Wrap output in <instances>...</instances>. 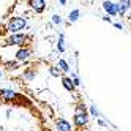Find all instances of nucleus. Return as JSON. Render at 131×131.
<instances>
[{"label": "nucleus", "instance_id": "15", "mask_svg": "<svg viewBox=\"0 0 131 131\" xmlns=\"http://www.w3.org/2000/svg\"><path fill=\"white\" fill-rule=\"evenodd\" d=\"M57 49H59L60 52H63V51H65V46H63V35H60V36H59V43H57Z\"/></svg>", "mask_w": 131, "mask_h": 131}, {"label": "nucleus", "instance_id": "5", "mask_svg": "<svg viewBox=\"0 0 131 131\" xmlns=\"http://www.w3.org/2000/svg\"><path fill=\"white\" fill-rule=\"evenodd\" d=\"M103 8H104L106 14H109V16H117L118 14V3H115V2L106 0V2H103Z\"/></svg>", "mask_w": 131, "mask_h": 131}, {"label": "nucleus", "instance_id": "6", "mask_svg": "<svg viewBox=\"0 0 131 131\" xmlns=\"http://www.w3.org/2000/svg\"><path fill=\"white\" fill-rule=\"evenodd\" d=\"M30 55H32V46H24V48H19V51L16 52V60L25 62Z\"/></svg>", "mask_w": 131, "mask_h": 131}, {"label": "nucleus", "instance_id": "2", "mask_svg": "<svg viewBox=\"0 0 131 131\" xmlns=\"http://www.w3.org/2000/svg\"><path fill=\"white\" fill-rule=\"evenodd\" d=\"M74 126L82 128L89 123V114H87V107L82 104V103H78L76 109H74Z\"/></svg>", "mask_w": 131, "mask_h": 131}, {"label": "nucleus", "instance_id": "8", "mask_svg": "<svg viewBox=\"0 0 131 131\" xmlns=\"http://www.w3.org/2000/svg\"><path fill=\"white\" fill-rule=\"evenodd\" d=\"M131 8V0H118V16H125Z\"/></svg>", "mask_w": 131, "mask_h": 131}, {"label": "nucleus", "instance_id": "17", "mask_svg": "<svg viewBox=\"0 0 131 131\" xmlns=\"http://www.w3.org/2000/svg\"><path fill=\"white\" fill-rule=\"evenodd\" d=\"M90 114H92L93 117H98V115H100V112L96 111V107H95V106H90Z\"/></svg>", "mask_w": 131, "mask_h": 131}, {"label": "nucleus", "instance_id": "7", "mask_svg": "<svg viewBox=\"0 0 131 131\" xmlns=\"http://www.w3.org/2000/svg\"><path fill=\"white\" fill-rule=\"evenodd\" d=\"M55 126H57L59 131H73L71 128V123L68 120H65V118H59V120H55Z\"/></svg>", "mask_w": 131, "mask_h": 131}, {"label": "nucleus", "instance_id": "16", "mask_svg": "<svg viewBox=\"0 0 131 131\" xmlns=\"http://www.w3.org/2000/svg\"><path fill=\"white\" fill-rule=\"evenodd\" d=\"M52 22L60 25V24H62V16H60V14H54V16H52Z\"/></svg>", "mask_w": 131, "mask_h": 131}, {"label": "nucleus", "instance_id": "13", "mask_svg": "<svg viewBox=\"0 0 131 131\" xmlns=\"http://www.w3.org/2000/svg\"><path fill=\"white\" fill-rule=\"evenodd\" d=\"M49 73L52 74L54 78H60L62 74H63V71H62L59 67H49Z\"/></svg>", "mask_w": 131, "mask_h": 131}, {"label": "nucleus", "instance_id": "21", "mask_svg": "<svg viewBox=\"0 0 131 131\" xmlns=\"http://www.w3.org/2000/svg\"><path fill=\"white\" fill-rule=\"evenodd\" d=\"M98 123H100V125H101V126H106V123H104V122H103V120H101V118H98Z\"/></svg>", "mask_w": 131, "mask_h": 131}, {"label": "nucleus", "instance_id": "12", "mask_svg": "<svg viewBox=\"0 0 131 131\" xmlns=\"http://www.w3.org/2000/svg\"><path fill=\"white\" fill-rule=\"evenodd\" d=\"M79 16H81V11H79V10H73V11L68 14V22H70V24L76 22V21L79 19Z\"/></svg>", "mask_w": 131, "mask_h": 131}, {"label": "nucleus", "instance_id": "9", "mask_svg": "<svg viewBox=\"0 0 131 131\" xmlns=\"http://www.w3.org/2000/svg\"><path fill=\"white\" fill-rule=\"evenodd\" d=\"M33 68H35L33 65H29L27 68H24V71H22V78H24L25 81H33L35 74H36V70H33Z\"/></svg>", "mask_w": 131, "mask_h": 131}, {"label": "nucleus", "instance_id": "11", "mask_svg": "<svg viewBox=\"0 0 131 131\" xmlns=\"http://www.w3.org/2000/svg\"><path fill=\"white\" fill-rule=\"evenodd\" d=\"M3 67H5L6 71H14V70L19 68V62H17V60H10V62H5Z\"/></svg>", "mask_w": 131, "mask_h": 131}, {"label": "nucleus", "instance_id": "20", "mask_svg": "<svg viewBox=\"0 0 131 131\" xmlns=\"http://www.w3.org/2000/svg\"><path fill=\"white\" fill-rule=\"evenodd\" d=\"M114 25H115V27H117V29H123V25H122V24H120V22H115V24H114Z\"/></svg>", "mask_w": 131, "mask_h": 131}, {"label": "nucleus", "instance_id": "4", "mask_svg": "<svg viewBox=\"0 0 131 131\" xmlns=\"http://www.w3.org/2000/svg\"><path fill=\"white\" fill-rule=\"evenodd\" d=\"M27 3H29V6L38 14H41L46 10V0H27Z\"/></svg>", "mask_w": 131, "mask_h": 131}, {"label": "nucleus", "instance_id": "24", "mask_svg": "<svg viewBox=\"0 0 131 131\" xmlns=\"http://www.w3.org/2000/svg\"><path fill=\"white\" fill-rule=\"evenodd\" d=\"M0 76H2V73H0Z\"/></svg>", "mask_w": 131, "mask_h": 131}, {"label": "nucleus", "instance_id": "10", "mask_svg": "<svg viewBox=\"0 0 131 131\" xmlns=\"http://www.w3.org/2000/svg\"><path fill=\"white\" fill-rule=\"evenodd\" d=\"M62 84H63V87L67 89L68 92H71V93H74V92H76V85H74V82L71 81V78L62 76Z\"/></svg>", "mask_w": 131, "mask_h": 131}, {"label": "nucleus", "instance_id": "1", "mask_svg": "<svg viewBox=\"0 0 131 131\" xmlns=\"http://www.w3.org/2000/svg\"><path fill=\"white\" fill-rule=\"evenodd\" d=\"M32 41H33V36L32 35H25V33H13L11 36H6L3 40V43L0 46H32Z\"/></svg>", "mask_w": 131, "mask_h": 131}, {"label": "nucleus", "instance_id": "14", "mask_svg": "<svg viewBox=\"0 0 131 131\" xmlns=\"http://www.w3.org/2000/svg\"><path fill=\"white\" fill-rule=\"evenodd\" d=\"M57 67H59L63 73H68V71H70V65H68L67 62H65L63 59H60V60H59V65H57Z\"/></svg>", "mask_w": 131, "mask_h": 131}, {"label": "nucleus", "instance_id": "3", "mask_svg": "<svg viewBox=\"0 0 131 131\" xmlns=\"http://www.w3.org/2000/svg\"><path fill=\"white\" fill-rule=\"evenodd\" d=\"M25 25H27V21H25V17H21V16H16V17H11L10 21L6 22V30H10L11 33H19L21 30L25 29Z\"/></svg>", "mask_w": 131, "mask_h": 131}, {"label": "nucleus", "instance_id": "22", "mask_svg": "<svg viewBox=\"0 0 131 131\" xmlns=\"http://www.w3.org/2000/svg\"><path fill=\"white\" fill-rule=\"evenodd\" d=\"M60 3L62 5H67V0H60Z\"/></svg>", "mask_w": 131, "mask_h": 131}, {"label": "nucleus", "instance_id": "18", "mask_svg": "<svg viewBox=\"0 0 131 131\" xmlns=\"http://www.w3.org/2000/svg\"><path fill=\"white\" fill-rule=\"evenodd\" d=\"M73 82H74V85H76V87L81 84V81H79V78L76 76V74H73Z\"/></svg>", "mask_w": 131, "mask_h": 131}, {"label": "nucleus", "instance_id": "25", "mask_svg": "<svg viewBox=\"0 0 131 131\" xmlns=\"http://www.w3.org/2000/svg\"><path fill=\"white\" fill-rule=\"evenodd\" d=\"M129 19H131V16H129Z\"/></svg>", "mask_w": 131, "mask_h": 131}, {"label": "nucleus", "instance_id": "23", "mask_svg": "<svg viewBox=\"0 0 131 131\" xmlns=\"http://www.w3.org/2000/svg\"><path fill=\"white\" fill-rule=\"evenodd\" d=\"M5 62H3V59H2V55H0V65H3Z\"/></svg>", "mask_w": 131, "mask_h": 131}, {"label": "nucleus", "instance_id": "19", "mask_svg": "<svg viewBox=\"0 0 131 131\" xmlns=\"http://www.w3.org/2000/svg\"><path fill=\"white\" fill-rule=\"evenodd\" d=\"M103 21H106V22H111V16H109V14H104V16H103Z\"/></svg>", "mask_w": 131, "mask_h": 131}]
</instances>
